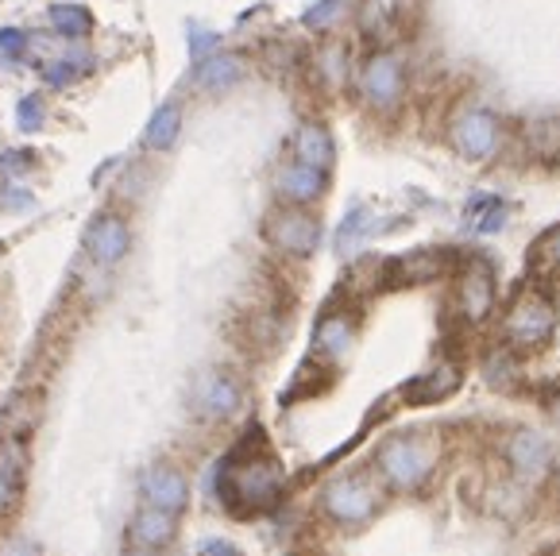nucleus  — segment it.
Here are the masks:
<instances>
[{
    "mask_svg": "<svg viewBox=\"0 0 560 556\" xmlns=\"http://www.w3.org/2000/svg\"><path fill=\"white\" fill-rule=\"evenodd\" d=\"M506 217H511V209H506L503 197H494V194L468 197V205H464V221H468V229L476 232V236H494V232H503Z\"/></svg>",
    "mask_w": 560,
    "mask_h": 556,
    "instance_id": "obj_20",
    "label": "nucleus"
},
{
    "mask_svg": "<svg viewBox=\"0 0 560 556\" xmlns=\"http://www.w3.org/2000/svg\"><path fill=\"white\" fill-rule=\"evenodd\" d=\"M190 55L198 58V62L209 55H217V32H206V27L190 24Z\"/></svg>",
    "mask_w": 560,
    "mask_h": 556,
    "instance_id": "obj_34",
    "label": "nucleus"
},
{
    "mask_svg": "<svg viewBox=\"0 0 560 556\" xmlns=\"http://www.w3.org/2000/svg\"><path fill=\"white\" fill-rule=\"evenodd\" d=\"M390 24V12L383 9V0H363L360 9V27L368 39H383V32H387Z\"/></svg>",
    "mask_w": 560,
    "mask_h": 556,
    "instance_id": "obj_30",
    "label": "nucleus"
},
{
    "mask_svg": "<svg viewBox=\"0 0 560 556\" xmlns=\"http://www.w3.org/2000/svg\"><path fill=\"white\" fill-rule=\"evenodd\" d=\"M534 263L545 270V275H557L560 278V224H557V229H549L534 244Z\"/></svg>",
    "mask_w": 560,
    "mask_h": 556,
    "instance_id": "obj_28",
    "label": "nucleus"
},
{
    "mask_svg": "<svg viewBox=\"0 0 560 556\" xmlns=\"http://www.w3.org/2000/svg\"><path fill=\"white\" fill-rule=\"evenodd\" d=\"M0 556H35V548L27 545L24 537H12V541H4V545H0Z\"/></svg>",
    "mask_w": 560,
    "mask_h": 556,
    "instance_id": "obj_37",
    "label": "nucleus"
},
{
    "mask_svg": "<svg viewBox=\"0 0 560 556\" xmlns=\"http://www.w3.org/2000/svg\"><path fill=\"white\" fill-rule=\"evenodd\" d=\"M132 247V232H128V221L120 213H97L85 232V252L97 267H116V263L128 255Z\"/></svg>",
    "mask_w": 560,
    "mask_h": 556,
    "instance_id": "obj_12",
    "label": "nucleus"
},
{
    "mask_svg": "<svg viewBox=\"0 0 560 556\" xmlns=\"http://www.w3.org/2000/svg\"><path fill=\"white\" fill-rule=\"evenodd\" d=\"M43 116H47V108H43V97H24L16 105V124H20V131H39L43 128Z\"/></svg>",
    "mask_w": 560,
    "mask_h": 556,
    "instance_id": "obj_32",
    "label": "nucleus"
},
{
    "mask_svg": "<svg viewBox=\"0 0 560 556\" xmlns=\"http://www.w3.org/2000/svg\"><path fill=\"white\" fill-rule=\"evenodd\" d=\"M557 333V302L545 290H526L503 317V340L511 352H537Z\"/></svg>",
    "mask_w": 560,
    "mask_h": 556,
    "instance_id": "obj_3",
    "label": "nucleus"
},
{
    "mask_svg": "<svg viewBox=\"0 0 560 556\" xmlns=\"http://www.w3.org/2000/svg\"><path fill=\"white\" fill-rule=\"evenodd\" d=\"M294 159L317 166V171H332V163H337V143H332L329 128L317 120H305L302 128L294 131Z\"/></svg>",
    "mask_w": 560,
    "mask_h": 556,
    "instance_id": "obj_16",
    "label": "nucleus"
},
{
    "mask_svg": "<svg viewBox=\"0 0 560 556\" xmlns=\"http://www.w3.org/2000/svg\"><path fill=\"white\" fill-rule=\"evenodd\" d=\"M360 97L371 113H395L406 101V62L395 50H371L360 66Z\"/></svg>",
    "mask_w": 560,
    "mask_h": 556,
    "instance_id": "obj_5",
    "label": "nucleus"
},
{
    "mask_svg": "<svg viewBox=\"0 0 560 556\" xmlns=\"http://www.w3.org/2000/svg\"><path fill=\"white\" fill-rule=\"evenodd\" d=\"M264 236H267V244L279 255H287V259H310V255L322 247V221H317L305 205H279V209L267 217Z\"/></svg>",
    "mask_w": 560,
    "mask_h": 556,
    "instance_id": "obj_6",
    "label": "nucleus"
},
{
    "mask_svg": "<svg viewBox=\"0 0 560 556\" xmlns=\"http://www.w3.org/2000/svg\"><path fill=\"white\" fill-rule=\"evenodd\" d=\"M282 475L279 460L271 452H232L221 467H217V495L224 499V507H232L236 514H256V510H271L282 495Z\"/></svg>",
    "mask_w": 560,
    "mask_h": 556,
    "instance_id": "obj_1",
    "label": "nucleus"
},
{
    "mask_svg": "<svg viewBox=\"0 0 560 556\" xmlns=\"http://www.w3.org/2000/svg\"><path fill=\"white\" fill-rule=\"evenodd\" d=\"M24 472H27L24 441H20V437H4V441H0V475L20 487V483H24Z\"/></svg>",
    "mask_w": 560,
    "mask_h": 556,
    "instance_id": "obj_26",
    "label": "nucleus"
},
{
    "mask_svg": "<svg viewBox=\"0 0 560 556\" xmlns=\"http://www.w3.org/2000/svg\"><path fill=\"white\" fill-rule=\"evenodd\" d=\"M244 70H247V62L240 55H224V50H217V55H209L198 62L194 82H198V90H206V93H224L244 78Z\"/></svg>",
    "mask_w": 560,
    "mask_h": 556,
    "instance_id": "obj_17",
    "label": "nucleus"
},
{
    "mask_svg": "<svg viewBox=\"0 0 560 556\" xmlns=\"http://www.w3.org/2000/svg\"><path fill=\"white\" fill-rule=\"evenodd\" d=\"M460 368L456 363H438L433 371H425V375H418L413 383H406V402L410 406H433V402H445L448 394L460 391Z\"/></svg>",
    "mask_w": 560,
    "mask_h": 556,
    "instance_id": "obj_14",
    "label": "nucleus"
},
{
    "mask_svg": "<svg viewBox=\"0 0 560 556\" xmlns=\"http://www.w3.org/2000/svg\"><path fill=\"white\" fill-rule=\"evenodd\" d=\"M375 472L390 491H421L438 472V441L425 433H395L375 452Z\"/></svg>",
    "mask_w": 560,
    "mask_h": 556,
    "instance_id": "obj_2",
    "label": "nucleus"
},
{
    "mask_svg": "<svg viewBox=\"0 0 560 556\" xmlns=\"http://www.w3.org/2000/svg\"><path fill=\"white\" fill-rule=\"evenodd\" d=\"M445 267L448 259L441 252H410V255H398L395 263H387V275L398 287H410V282H433V278H441Z\"/></svg>",
    "mask_w": 560,
    "mask_h": 556,
    "instance_id": "obj_19",
    "label": "nucleus"
},
{
    "mask_svg": "<svg viewBox=\"0 0 560 556\" xmlns=\"http://www.w3.org/2000/svg\"><path fill=\"white\" fill-rule=\"evenodd\" d=\"M448 143L468 163H487L503 151V120L487 105H464L448 120Z\"/></svg>",
    "mask_w": 560,
    "mask_h": 556,
    "instance_id": "obj_4",
    "label": "nucleus"
},
{
    "mask_svg": "<svg viewBox=\"0 0 560 556\" xmlns=\"http://www.w3.org/2000/svg\"><path fill=\"white\" fill-rule=\"evenodd\" d=\"M174 514L171 510H159V507H148V510H140V514L132 518V530H128V541H132L136 548H163V545H171L174 541Z\"/></svg>",
    "mask_w": 560,
    "mask_h": 556,
    "instance_id": "obj_18",
    "label": "nucleus"
},
{
    "mask_svg": "<svg viewBox=\"0 0 560 556\" xmlns=\"http://www.w3.org/2000/svg\"><path fill=\"white\" fill-rule=\"evenodd\" d=\"M322 510L337 525H363L380 510V491H375V483L368 475H337V479L325 483Z\"/></svg>",
    "mask_w": 560,
    "mask_h": 556,
    "instance_id": "obj_7",
    "label": "nucleus"
},
{
    "mask_svg": "<svg viewBox=\"0 0 560 556\" xmlns=\"http://www.w3.org/2000/svg\"><path fill=\"white\" fill-rule=\"evenodd\" d=\"M178 131H182V108L178 105H163L148 120V128H143V148L166 151L174 139H178Z\"/></svg>",
    "mask_w": 560,
    "mask_h": 556,
    "instance_id": "obj_22",
    "label": "nucleus"
},
{
    "mask_svg": "<svg viewBox=\"0 0 560 556\" xmlns=\"http://www.w3.org/2000/svg\"><path fill=\"white\" fill-rule=\"evenodd\" d=\"M317 66H322V78L332 85L345 82L348 74V50L340 47V43H329V47H322V58H317Z\"/></svg>",
    "mask_w": 560,
    "mask_h": 556,
    "instance_id": "obj_29",
    "label": "nucleus"
},
{
    "mask_svg": "<svg viewBox=\"0 0 560 556\" xmlns=\"http://www.w3.org/2000/svg\"><path fill=\"white\" fill-rule=\"evenodd\" d=\"M124 556H151V548H136V553H124Z\"/></svg>",
    "mask_w": 560,
    "mask_h": 556,
    "instance_id": "obj_40",
    "label": "nucleus"
},
{
    "mask_svg": "<svg viewBox=\"0 0 560 556\" xmlns=\"http://www.w3.org/2000/svg\"><path fill=\"white\" fill-rule=\"evenodd\" d=\"M352 344H355V321L348 317V313H325V317L317 321L314 352L322 356V360H329V363L345 360V356L352 352Z\"/></svg>",
    "mask_w": 560,
    "mask_h": 556,
    "instance_id": "obj_15",
    "label": "nucleus"
},
{
    "mask_svg": "<svg viewBox=\"0 0 560 556\" xmlns=\"http://www.w3.org/2000/svg\"><path fill=\"white\" fill-rule=\"evenodd\" d=\"M27 159H32V155H20V151H9V155H4V166H9V171H20V166H27Z\"/></svg>",
    "mask_w": 560,
    "mask_h": 556,
    "instance_id": "obj_39",
    "label": "nucleus"
},
{
    "mask_svg": "<svg viewBox=\"0 0 560 556\" xmlns=\"http://www.w3.org/2000/svg\"><path fill=\"white\" fill-rule=\"evenodd\" d=\"M375 232V224H371V209L368 205H355L352 213L345 217V224H340L337 232V252L340 255H352L355 247H363V240Z\"/></svg>",
    "mask_w": 560,
    "mask_h": 556,
    "instance_id": "obj_23",
    "label": "nucleus"
},
{
    "mask_svg": "<svg viewBox=\"0 0 560 556\" xmlns=\"http://www.w3.org/2000/svg\"><path fill=\"white\" fill-rule=\"evenodd\" d=\"M348 4H352V0H317L314 9L302 16V24L310 27V32H329V27L348 12Z\"/></svg>",
    "mask_w": 560,
    "mask_h": 556,
    "instance_id": "obj_27",
    "label": "nucleus"
},
{
    "mask_svg": "<svg viewBox=\"0 0 560 556\" xmlns=\"http://www.w3.org/2000/svg\"><path fill=\"white\" fill-rule=\"evenodd\" d=\"M526 148L534 151V159L557 166L560 163V116H537L526 124Z\"/></svg>",
    "mask_w": 560,
    "mask_h": 556,
    "instance_id": "obj_21",
    "label": "nucleus"
},
{
    "mask_svg": "<svg viewBox=\"0 0 560 556\" xmlns=\"http://www.w3.org/2000/svg\"><path fill=\"white\" fill-rule=\"evenodd\" d=\"M50 27H55L58 35H67V39H78V35H90L93 20L85 9H78V4H55L50 9Z\"/></svg>",
    "mask_w": 560,
    "mask_h": 556,
    "instance_id": "obj_24",
    "label": "nucleus"
},
{
    "mask_svg": "<svg viewBox=\"0 0 560 556\" xmlns=\"http://www.w3.org/2000/svg\"><path fill=\"white\" fill-rule=\"evenodd\" d=\"M483 371H487V383L491 386H511L514 375H518V363H514V356L503 348V352H494L491 360H487Z\"/></svg>",
    "mask_w": 560,
    "mask_h": 556,
    "instance_id": "obj_31",
    "label": "nucleus"
},
{
    "mask_svg": "<svg viewBox=\"0 0 560 556\" xmlns=\"http://www.w3.org/2000/svg\"><path fill=\"white\" fill-rule=\"evenodd\" d=\"M190 406L206 421H229L244 406V386H240V379L232 371L206 368L190 386Z\"/></svg>",
    "mask_w": 560,
    "mask_h": 556,
    "instance_id": "obj_8",
    "label": "nucleus"
},
{
    "mask_svg": "<svg viewBox=\"0 0 560 556\" xmlns=\"http://www.w3.org/2000/svg\"><path fill=\"white\" fill-rule=\"evenodd\" d=\"M198 556H244L240 553L232 541H221V537H213V541H206V545L198 548Z\"/></svg>",
    "mask_w": 560,
    "mask_h": 556,
    "instance_id": "obj_35",
    "label": "nucleus"
},
{
    "mask_svg": "<svg viewBox=\"0 0 560 556\" xmlns=\"http://www.w3.org/2000/svg\"><path fill=\"white\" fill-rule=\"evenodd\" d=\"M325 189H329V171H317L302 159L282 163L275 171V194H279L282 205H305L310 209L314 201H322Z\"/></svg>",
    "mask_w": 560,
    "mask_h": 556,
    "instance_id": "obj_11",
    "label": "nucleus"
},
{
    "mask_svg": "<svg viewBox=\"0 0 560 556\" xmlns=\"http://www.w3.org/2000/svg\"><path fill=\"white\" fill-rule=\"evenodd\" d=\"M456 310L468 325H483L494 313V275L483 259H468L456 275Z\"/></svg>",
    "mask_w": 560,
    "mask_h": 556,
    "instance_id": "obj_10",
    "label": "nucleus"
},
{
    "mask_svg": "<svg viewBox=\"0 0 560 556\" xmlns=\"http://www.w3.org/2000/svg\"><path fill=\"white\" fill-rule=\"evenodd\" d=\"M503 456H506V464H511V472L526 483H541L545 475L557 467V449H552L549 437L537 433V429H514L503 444Z\"/></svg>",
    "mask_w": 560,
    "mask_h": 556,
    "instance_id": "obj_9",
    "label": "nucleus"
},
{
    "mask_svg": "<svg viewBox=\"0 0 560 556\" xmlns=\"http://www.w3.org/2000/svg\"><path fill=\"white\" fill-rule=\"evenodd\" d=\"M140 491H143V499H148V507L171 510V514H178V510L190 502V483H186V475L171 464L148 467L140 479Z\"/></svg>",
    "mask_w": 560,
    "mask_h": 556,
    "instance_id": "obj_13",
    "label": "nucleus"
},
{
    "mask_svg": "<svg viewBox=\"0 0 560 556\" xmlns=\"http://www.w3.org/2000/svg\"><path fill=\"white\" fill-rule=\"evenodd\" d=\"M90 70V58L82 55H70V58H50L47 66H43V78H47V85H55V90H62V85L78 82V78Z\"/></svg>",
    "mask_w": 560,
    "mask_h": 556,
    "instance_id": "obj_25",
    "label": "nucleus"
},
{
    "mask_svg": "<svg viewBox=\"0 0 560 556\" xmlns=\"http://www.w3.org/2000/svg\"><path fill=\"white\" fill-rule=\"evenodd\" d=\"M0 252H4V247H0Z\"/></svg>",
    "mask_w": 560,
    "mask_h": 556,
    "instance_id": "obj_41",
    "label": "nucleus"
},
{
    "mask_svg": "<svg viewBox=\"0 0 560 556\" xmlns=\"http://www.w3.org/2000/svg\"><path fill=\"white\" fill-rule=\"evenodd\" d=\"M418 4H421V0H390V12H398V16H410Z\"/></svg>",
    "mask_w": 560,
    "mask_h": 556,
    "instance_id": "obj_38",
    "label": "nucleus"
},
{
    "mask_svg": "<svg viewBox=\"0 0 560 556\" xmlns=\"http://www.w3.org/2000/svg\"><path fill=\"white\" fill-rule=\"evenodd\" d=\"M16 499H20V487L12 479H4V475H0V518L16 507Z\"/></svg>",
    "mask_w": 560,
    "mask_h": 556,
    "instance_id": "obj_36",
    "label": "nucleus"
},
{
    "mask_svg": "<svg viewBox=\"0 0 560 556\" xmlns=\"http://www.w3.org/2000/svg\"><path fill=\"white\" fill-rule=\"evenodd\" d=\"M27 39L20 27H0V58H24L27 55Z\"/></svg>",
    "mask_w": 560,
    "mask_h": 556,
    "instance_id": "obj_33",
    "label": "nucleus"
}]
</instances>
